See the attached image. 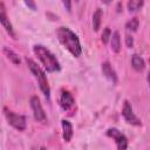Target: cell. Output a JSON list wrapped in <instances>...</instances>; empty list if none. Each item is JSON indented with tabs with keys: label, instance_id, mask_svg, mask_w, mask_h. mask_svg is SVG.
I'll return each mask as SVG.
<instances>
[{
	"label": "cell",
	"instance_id": "obj_13",
	"mask_svg": "<svg viewBox=\"0 0 150 150\" xmlns=\"http://www.w3.org/2000/svg\"><path fill=\"white\" fill-rule=\"evenodd\" d=\"M131 66L136 71H142L145 68V62L139 55L134 54L131 57Z\"/></svg>",
	"mask_w": 150,
	"mask_h": 150
},
{
	"label": "cell",
	"instance_id": "obj_11",
	"mask_svg": "<svg viewBox=\"0 0 150 150\" xmlns=\"http://www.w3.org/2000/svg\"><path fill=\"white\" fill-rule=\"evenodd\" d=\"M62 125V136L66 142H69L73 137V125L68 120H62L61 121Z\"/></svg>",
	"mask_w": 150,
	"mask_h": 150
},
{
	"label": "cell",
	"instance_id": "obj_1",
	"mask_svg": "<svg viewBox=\"0 0 150 150\" xmlns=\"http://www.w3.org/2000/svg\"><path fill=\"white\" fill-rule=\"evenodd\" d=\"M56 36L57 40L63 45V47L66 49H68L70 52V54L75 57H79L82 53V48H81V43L80 40L77 38V35L68 27L61 26L56 29Z\"/></svg>",
	"mask_w": 150,
	"mask_h": 150
},
{
	"label": "cell",
	"instance_id": "obj_18",
	"mask_svg": "<svg viewBox=\"0 0 150 150\" xmlns=\"http://www.w3.org/2000/svg\"><path fill=\"white\" fill-rule=\"evenodd\" d=\"M110 36H111V30H110L109 27H105L102 32V42L108 43V41L110 40Z\"/></svg>",
	"mask_w": 150,
	"mask_h": 150
},
{
	"label": "cell",
	"instance_id": "obj_3",
	"mask_svg": "<svg viewBox=\"0 0 150 150\" xmlns=\"http://www.w3.org/2000/svg\"><path fill=\"white\" fill-rule=\"evenodd\" d=\"M26 63L28 66V68L30 69V71L33 73V75L35 76V79L38 80V83H39V87L41 89V91L43 93V95L46 96V98H49V95H50V88H49V84H48V81H47V76H46V73L36 64V62H34L32 59L29 57H26Z\"/></svg>",
	"mask_w": 150,
	"mask_h": 150
},
{
	"label": "cell",
	"instance_id": "obj_20",
	"mask_svg": "<svg viewBox=\"0 0 150 150\" xmlns=\"http://www.w3.org/2000/svg\"><path fill=\"white\" fill-rule=\"evenodd\" d=\"M25 4H26L27 6H29V7H30L33 11H35V9H36V6H35V4H34L33 1H29V0H28V1H26Z\"/></svg>",
	"mask_w": 150,
	"mask_h": 150
},
{
	"label": "cell",
	"instance_id": "obj_17",
	"mask_svg": "<svg viewBox=\"0 0 150 150\" xmlns=\"http://www.w3.org/2000/svg\"><path fill=\"white\" fill-rule=\"evenodd\" d=\"M138 26H139V20H138V18H132V19H130V20L125 23V29H127V30H131V32H136L137 28H138Z\"/></svg>",
	"mask_w": 150,
	"mask_h": 150
},
{
	"label": "cell",
	"instance_id": "obj_23",
	"mask_svg": "<svg viewBox=\"0 0 150 150\" xmlns=\"http://www.w3.org/2000/svg\"><path fill=\"white\" fill-rule=\"evenodd\" d=\"M32 150H36V149H35V148H33V149H32Z\"/></svg>",
	"mask_w": 150,
	"mask_h": 150
},
{
	"label": "cell",
	"instance_id": "obj_21",
	"mask_svg": "<svg viewBox=\"0 0 150 150\" xmlns=\"http://www.w3.org/2000/svg\"><path fill=\"white\" fill-rule=\"evenodd\" d=\"M62 4H63V6H64V7H67L68 12H70V11H71V2H70V1H63Z\"/></svg>",
	"mask_w": 150,
	"mask_h": 150
},
{
	"label": "cell",
	"instance_id": "obj_8",
	"mask_svg": "<svg viewBox=\"0 0 150 150\" xmlns=\"http://www.w3.org/2000/svg\"><path fill=\"white\" fill-rule=\"evenodd\" d=\"M0 23L4 26V28L6 29V32L13 38L15 39V34H14V30H13V26L7 16V12H6V7H5V4L2 1H0Z\"/></svg>",
	"mask_w": 150,
	"mask_h": 150
},
{
	"label": "cell",
	"instance_id": "obj_5",
	"mask_svg": "<svg viewBox=\"0 0 150 150\" xmlns=\"http://www.w3.org/2000/svg\"><path fill=\"white\" fill-rule=\"evenodd\" d=\"M30 108H32V111H33V116L34 118L40 122V123H47V115L42 108V104L40 102V98L34 95L30 97Z\"/></svg>",
	"mask_w": 150,
	"mask_h": 150
},
{
	"label": "cell",
	"instance_id": "obj_2",
	"mask_svg": "<svg viewBox=\"0 0 150 150\" xmlns=\"http://www.w3.org/2000/svg\"><path fill=\"white\" fill-rule=\"evenodd\" d=\"M33 52L38 56V59L41 61V63L43 64L45 69L48 73L59 71L61 69V66H60L57 59L55 57V55L49 49H47L45 46H42V45H35L33 47Z\"/></svg>",
	"mask_w": 150,
	"mask_h": 150
},
{
	"label": "cell",
	"instance_id": "obj_4",
	"mask_svg": "<svg viewBox=\"0 0 150 150\" xmlns=\"http://www.w3.org/2000/svg\"><path fill=\"white\" fill-rule=\"evenodd\" d=\"M5 116H6L7 121H8V123H9L14 129H16V130H19V131H23V130L26 129L27 122H26L25 116L19 115V114H15V112H13V111L6 109V108H5Z\"/></svg>",
	"mask_w": 150,
	"mask_h": 150
},
{
	"label": "cell",
	"instance_id": "obj_6",
	"mask_svg": "<svg viewBox=\"0 0 150 150\" xmlns=\"http://www.w3.org/2000/svg\"><path fill=\"white\" fill-rule=\"evenodd\" d=\"M107 136L111 137L115 141V143L117 145V150H127V148H128V138L118 129L109 128L107 130Z\"/></svg>",
	"mask_w": 150,
	"mask_h": 150
},
{
	"label": "cell",
	"instance_id": "obj_10",
	"mask_svg": "<svg viewBox=\"0 0 150 150\" xmlns=\"http://www.w3.org/2000/svg\"><path fill=\"white\" fill-rule=\"evenodd\" d=\"M102 73H103V75H104L110 82H112V83H116V82H117V75H116L115 70L112 69L111 64H110L108 61H105V62L102 63Z\"/></svg>",
	"mask_w": 150,
	"mask_h": 150
},
{
	"label": "cell",
	"instance_id": "obj_12",
	"mask_svg": "<svg viewBox=\"0 0 150 150\" xmlns=\"http://www.w3.org/2000/svg\"><path fill=\"white\" fill-rule=\"evenodd\" d=\"M110 45H111V49L115 53H120L121 50V38H120V33L117 30H115L114 33H111L110 36Z\"/></svg>",
	"mask_w": 150,
	"mask_h": 150
},
{
	"label": "cell",
	"instance_id": "obj_22",
	"mask_svg": "<svg viewBox=\"0 0 150 150\" xmlns=\"http://www.w3.org/2000/svg\"><path fill=\"white\" fill-rule=\"evenodd\" d=\"M41 150H46V149H45V148H41Z\"/></svg>",
	"mask_w": 150,
	"mask_h": 150
},
{
	"label": "cell",
	"instance_id": "obj_16",
	"mask_svg": "<svg viewBox=\"0 0 150 150\" xmlns=\"http://www.w3.org/2000/svg\"><path fill=\"white\" fill-rule=\"evenodd\" d=\"M144 5L143 0H130L127 4V7L129 9V12H137L138 9L142 8V6Z\"/></svg>",
	"mask_w": 150,
	"mask_h": 150
},
{
	"label": "cell",
	"instance_id": "obj_19",
	"mask_svg": "<svg viewBox=\"0 0 150 150\" xmlns=\"http://www.w3.org/2000/svg\"><path fill=\"white\" fill-rule=\"evenodd\" d=\"M125 45H127L128 48H131L134 46V39H132L131 35H127L125 36Z\"/></svg>",
	"mask_w": 150,
	"mask_h": 150
},
{
	"label": "cell",
	"instance_id": "obj_15",
	"mask_svg": "<svg viewBox=\"0 0 150 150\" xmlns=\"http://www.w3.org/2000/svg\"><path fill=\"white\" fill-rule=\"evenodd\" d=\"M102 9L101 8H97L94 14H93V28L94 30H98L100 29V26H101V19H102Z\"/></svg>",
	"mask_w": 150,
	"mask_h": 150
},
{
	"label": "cell",
	"instance_id": "obj_7",
	"mask_svg": "<svg viewBox=\"0 0 150 150\" xmlns=\"http://www.w3.org/2000/svg\"><path fill=\"white\" fill-rule=\"evenodd\" d=\"M122 116L124 117V120L132 124V125H141L142 122L141 120L134 114V110H132V107L131 104L128 102V101H124V104H123V109H122Z\"/></svg>",
	"mask_w": 150,
	"mask_h": 150
},
{
	"label": "cell",
	"instance_id": "obj_14",
	"mask_svg": "<svg viewBox=\"0 0 150 150\" xmlns=\"http://www.w3.org/2000/svg\"><path fill=\"white\" fill-rule=\"evenodd\" d=\"M4 53H5V55L7 56V59H8L11 62H13L14 64H19V63H20L19 55H18L13 49H11L9 47H4Z\"/></svg>",
	"mask_w": 150,
	"mask_h": 150
},
{
	"label": "cell",
	"instance_id": "obj_9",
	"mask_svg": "<svg viewBox=\"0 0 150 150\" xmlns=\"http://www.w3.org/2000/svg\"><path fill=\"white\" fill-rule=\"evenodd\" d=\"M75 101H74V97L73 95L67 91V90H62L61 91V96H60V105L63 110H69L73 105H74Z\"/></svg>",
	"mask_w": 150,
	"mask_h": 150
}]
</instances>
